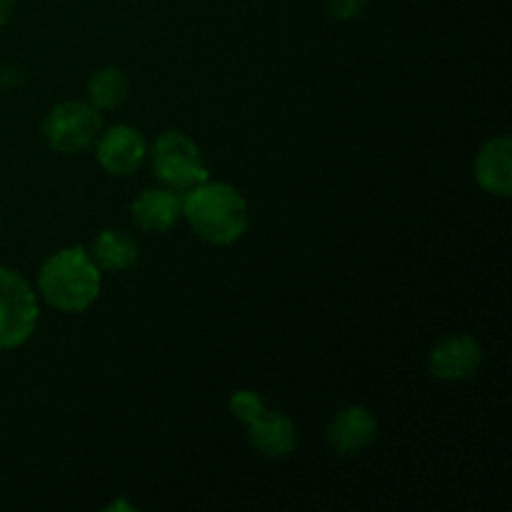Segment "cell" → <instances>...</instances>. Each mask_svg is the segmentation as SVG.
Segmentation results:
<instances>
[{
	"instance_id": "obj_1",
	"label": "cell",
	"mask_w": 512,
	"mask_h": 512,
	"mask_svg": "<svg viewBox=\"0 0 512 512\" xmlns=\"http://www.w3.org/2000/svg\"><path fill=\"white\" fill-rule=\"evenodd\" d=\"M183 220L203 243L225 248L248 233L250 208L235 185L208 178L183 195Z\"/></svg>"
},
{
	"instance_id": "obj_2",
	"label": "cell",
	"mask_w": 512,
	"mask_h": 512,
	"mask_svg": "<svg viewBox=\"0 0 512 512\" xmlns=\"http://www.w3.org/2000/svg\"><path fill=\"white\" fill-rule=\"evenodd\" d=\"M38 298L60 313H85L103 290V273L85 245L55 250L38 270Z\"/></svg>"
},
{
	"instance_id": "obj_3",
	"label": "cell",
	"mask_w": 512,
	"mask_h": 512,
	"mask_svg": "<svg viewBox=\"0 0 512 512\" xmlns=\"http://www.w3.org/2000/svg\"><path fill=\"white\" fill-rule=\"evenodd\" d=\"M148 163L155 180L178 195L190 193L210 178L203 150L183 130L160 133L153 145H148Z\"/></svg>"
},
{
	"instance_id": "obj_4",
	"label": "cell",
	"mask_w": 512,
	"mask_h": 512,
	"mask_svg": "<svg viewBox=\"0 0 512 512\" xmlns=\"http://www.w3.org/2000/svg\"><path fill=\"white\" fill-rule=\"evenodd\" d=\"M103 128V113L93 108L88 100H63L48 110L40 133L55 153L83 155L93 150Z\"/></svg>"
},
{
	"instance_id": "obj_5",
	"label": "cell",
	"mask_w": 512,
	"mask_h": 512,
	"mask_svg": "<svg viewBox=\"0 0 512 512\" xmlns=\"http://www.w3.org/2000/svg\"><path fill=\"white\" fill-rule=\"evenodd\" d=\"M40 320L38 290L13 268L0 265V353L33 338Z\"/></svg>"
},
{
	"instance_id": "obj_6",
	"label": "cell",
	"mask_w": 512,
	"mask_h": 512,
	"mask_svg": "<svg viewBox=\"0 0 512 512\" xmlns=\"http://www.w3.org/2000/svg\"><path fill=\"white\" fill-rule=\"evenodd\" d=\"M148 140L135 125L118 123L103 128L100 138L95 140L93 150L98 165L113 178H128L138 173L148 160Z\"/></svg>"
},
{
	"instance_id": "obj_7",
	"label": "cell",
	"mask_w": 512,
	"mask_h": 512,
	"mask_svg": "<svg viewBox=\"0 0 512 512\" xmlns=\"http://www.w3.org/2000/svg\"><path fill=\"white\" fill-rule=\"evenodd\" d=\"M483 365V348L473 335H448L433 345L428 355L430 375L443 383H460L473 378Z\"/></svg>"
},
{
	"instance_id": "obj_8",
	"label": "cell",
	"mask_w": 512,
	"mask_h": 512,
	"mask_svg": "<svg viewBox=\"0 0 512 512\" xmlns=\"http://www.w3.org/2000/svg\"><path fill=\"white\" fill-rule=\"evenodd\" d=\"M378 438V418L365 405H348L328 425V443L338 455H360Z\"/></svg>"
},
{
	"instance_id": "obj_9",
	"label": "cell",
	"mask_w": 512,
	"mask_h": 512,
	"mask_svg": "<svg viewBox=\"0 0 512 512\" xmlns=\"http://www.w3.org/2000/svg\"><path fill=\"white\" fill-rule=\"evenodd\" d=\"M133 223L145 233H168L183 220V195L168 188H148L130 205Z\"/></svg>"
},
{
	"instance_id": "obj_10",
	"label": "cell",
	"mask_w": 512,
	"mask_h": 512,
	"mask_svg": "<svg viewBox=\"0 0 512 512\" xmlns=\"http://www.w3.org/2000/svg\"><path fill=\"white\" fill-rule=\"evenodd\" d=\"M473 170L485 193L508 198L512 193V140L508 135L488 140L475 155Z\"/></svg>"
},
{
	"instance_id": "obj_11",
	"label": "cell",
	"mask_w": 512,
	"mask_h": 512,
	"mask_svg": "<svg viewBox=\"0 0 512 512\" xmlns=\"http://www.w3.org/2000/svg\"><path fill=\"white\" fill-rule=\"evenodd\" d=\"M248 428V443L258 450L263 458L278 460L288 458L298 448V428L293 420L275 410H265L255 423L245 425Z\"/></svg>"
},
{
	"instance_id": "obj_12",
	"label": "cell",
	"mask_w": 512,
	"mask_h": 512,
	"mask_svg": "<svg viewBox=\"0 0 512 512\" xmlns=\"http://www.w3.org/2000/svg\"><path fill=\"white\" fill-rule=\"evenodd\" d=\"M88 253L100 268V273H125L140 260V243L128 230L105 228L95 235Z\"/></svg>"
},
{
	"instance_id": "obj_13",
	"label": "cell",
	"mask_w": 512,
	"mask_h": 512,
	"mask_svg": "<svg viewBox=\"0 0 512 512\" xmlns=\"http://www.w3.org/2000/svg\"><path fill=\"white\" fill-rule=\"evenodd\" d=\"M130 93V80L115 65H103L88 78V103L98 108L100 113L108 110H118L120 105L128 100Z\"/></svg>"
},
{
	"instance_id": "obj_14",
	"label": "cell",
	"mask_w": 512,
	"mask_h": 512,
	"mask_svg": "<svg viewBox=\"0 0 512 512\" xmlns=\"http://www.w3.org/2000/svg\"><path fill=\"white\" fill-rule=\"evenodd\" d=\"M230 413H233L235 420H240L243 425H250L255 423V420L260 418V415L265 413V400L260 398L255 390H238V393L230 398Z\"/></svg>"
},
{
	"instance_id": "obj_15",
	"label": "cell",
	"mask_w": 512,
	"mask_h": 512,
	"mask_svg": "<svg viewBox=\"0 0 512 512\" xmlns=\"http://www.w3.org/2000/svg\"><path fill=\"white\" fill-rule=\"evenodd\" d=\"M368 0H328V10L335 20H355L363 15Z\"/></svg>"
},
{
	"instance_id": "obj_16",
	"label": "cell",
	"mask_w": 512,
	"mask_h": 512,
	"mask_svg": "<svg viewBox=\"0 0 512 512\" xmlns=\"http://www.w3.org/2000/svg\"><path fill=\"white\" fill-rule=\"evenodd\" d=\"M13 10H15V0H0V28H5V25L10 23Z\"/></svg>"
}]
</instances>
